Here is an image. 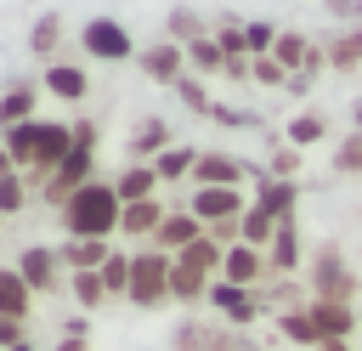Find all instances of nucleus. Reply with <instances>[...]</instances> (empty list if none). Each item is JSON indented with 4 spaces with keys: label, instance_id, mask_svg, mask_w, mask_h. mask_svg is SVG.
Instances as JSON below:
<instances>
[{
    "label": "nucleus",
    "instance_id": "1",
    "mask_svg": "<svg viewBox=\"0 0 362 351\" xmlns=\"http://www.w3.org/2000/svg\"><path fill=\"white\" fill-rule=\"evenodd\" d=\"M62 215H68V232H74V238H107V232L124 221V204H119V192H113L107 181H85V187L62 204Z\"/></svg>",
    "mask_w": 362,
    "mask_h": 351
},
{
    "label": "nucleus",
    "instance_id": "2",
    "mask_svg": "<svg viewBox=\"0 0 362 351\" xmlns=\"http://www.w3.org/2000/svg\"><path fill=\"white\" fill-rule=\"evenodd\" d=\"M356 272L351 260L339 255V243H317L311 255V300H339V306H356Z\"/></svg>",
    "mask_w": 362,
    "mask_h": 351
},
{
    "label": "nucleus",
    "instance_id": "3",
    "mask_svg": "<svg viewBox=\"0 0 362 351\" xmlns=\"http://www.w3.org/2000/svg\"><path fill=\"white\" fill-rule=\"evenodd\" d=\"M170 255H158V249H147V255H130V300L136 306H158V300H170Z\"/></svg>",
    "mask_w": 362,
    "mask_h": 351
},
{
    "label": "nucleus",
    "instance_id": "4",
    "mask_svg": "<svg viewBox=\"0 0 362 351\" xmlns=\"http://www.w3.org/2000/svg\"><path fill=\"white\" fill-rule=\"evenodd\" d=\"M187 209L204 226H226V221H243L249 215V198H243V187H198Z\"/></svg>",
    "mask_w": 362,
    "mask_h": 351
},
{
    "label": "nucleus",
    "instance_id": "5",
    "mask_svg": "<svg viewBox=\"0 0 362 351\" xmlns=\"http://www.w3.org/2000/svg\"><path fill=\"white\" fill-rule=\"evenodd\" d=\"M305 306L317 317L322 345H351V334L362 328V306H339V300H305Z\"/></svg>",
    "mask_w": 362,
    "mask_h": 351
},
{
    "label": "nucleus",
    "instance_id": "6",
    "mask_svg": "<svg viewBox=\"0 0 362 351\" xmlns=\"http://www.w3.org/2000/svg\"><path fill=\"white\" fill-rule=\"evenodd\" d=\"M204 232H209V226H204L192 209H175V215H164V221H158V232H153V249L175 260V255H181V249H192Z\"/></svg>",
    "mask_w": 362,
    "mask_h": 351
},
{
    "label": "nucleus",
    "instance_id": "7",
    "mask_svg": "<svg viewBox=\"0 0 362 351\" xmlns=\"http://www.w3.org/2000/svg\"><path fill=\"white\" fill-rule=\"evenodd\" d=\"M266 266H272V277H294V272L305 266L300 221H277V238H272V249H266Z\"/></svg>",
    "mask_w": 362,
    "mask_h": 351
},
{
    "label": "nucleus",
    "instance_id": "8",
    "mask_svg": "<svg viewBox=\"0 0 362 351\" xmlns=\"http://www.w3.org/2000/svg\"><path fill=\"white\" fill-rule=\"evenodd\" d=\"M294 204H300V181L255 176V209H266L272 221H294Z\"/></svg>",
    "mask_w": 362,
    "mask_h": 351
},
{
    "label": "nucleus",
    "instance_id": "9",
    "mask_svg": "<svg viewBox=\"0 0 362 351\" xmlns=\"http://www.w3.org/2000/svg\"><path fill=\"white\" fill-rule=\"evenodd\" d=\"M85 51H90V57H107V62H124V57H130V34H124L113 17H90V23H85Z\"/></svg>",
    "mask_w": 362,
    "mask_h": 351
},
{
    "label": "nucleus",
    "instance_id": "10",
    "mask_svg": "<svg viewBox=\"0 0 362 351\" xmlns=\"http://www.w3.org/2000/svg\"><path fill=\"white\" fill-rule=\"evenodd\" d=\"M221 277H226V283H238V289H255L260 277H272V266H266V255H260V249L232 243V249H226V260H221Z\"/></svg>",
    "mask_w": 362,
    "mask_h": 351
},
{
    "label": "nucleus",
    "instance_id": "11",
    "mask_svg": "<svg viewBox=\"0 0 362 351\" xmlns=\"http://www.w3.org/2000/svg\"><path fill=\"white\" fill-rule=\"evenodd\" d=\"M204 300H209V306H221L232 323H255V317H260V294H255V289H238V283H226V277H215Z\"/></svg>",
    "mask_w": 362,
    "mask_h": 351
},
{
    "label": "nucleus",
    "instance_id": "12",
    "mask_svg": "<svg viewBox=\"0 0 362 351\" xmlns=\"http://www.w3.org/2000/svg\"><path fill=\"white\" fill-rule=\"evenodd\" d=\"M243 176H255V170H243V159H232V153H198V170H192L198 187H238Z\"/></svg>",
    "mask_w": 362,
    "mask_h": 351
},
{
    "label": "nucleus",
    "instance_id": "13",
    "mask_svg": "<svg viewBox=\"0 0 362 351\" xmlns=\"http://www.w3.org/2000/svg\"><path fill=\"white\" fill-rule=\"evenodd\" d=\"M322 51H328V68H334V74H356V68H362V23H356V28L339 23Z\"/></svg>",
    "mask_w": 362,
    "mask_h": 351
},
{
    "label": "nucleus",
    "instance_id": "14",
    "mask_svg": "<svg viewBox=\"0 0 362 351\" xmlns=\"http://www.w3.org/2000/svg\"><path fill=\"white\" fill-rule=\"evenodd\" d=\"M181 57H187V51H181L175 40H158V45L141 51V68H147L153 79H164V85H181V79H187V74H181Z\"/></svg>",
    "mask_w": 362,
    "mask_h": 351
},
{
    "label": "nucleus",
    "instance_id": "15",
    "mask_svg": "<svg viewBox=\"0 0 362 351\" xmlns=\"http://www.w3.org/2000/svg\"><path fill=\"white\" fill-rule=\"evenodd\" d=\"M153 187H158V170H153V164H130V170L113 181L119 204H147V198H153Z\"/></svg>",
    "mask_w": 362,
    "mask_h": 351
},
{
    "label": "nucleus",
    "instance_id": "16",
    "mask_svg": "<svg viewBox=\"0 0 362 351\" xmlns=\"http://www.w3.org/2000/svg\"><path fill=\"white\" fill-rule=\"evenodd\" d=\"M277 334L283 340H294V345H322V334H317V317H311V306H294V311H277Z\"/></svg>",
    "mask_w": 362,
    "mask_h": 351
},
{
    "label": "nucleus",
    "instance_id": "17",
    "mask_svg": "<svg viewBox=\"0 0 362 351\" xmlns=\"http://www.w3.org/2000/svg\"><path fill=\"white\" fill-rule=\"evenodd\" d=\"M272 238H277V221H272L266 209H255V204H249V215L238 221V243H249V249H260V255H266V249H272Z\"/></svg>",
    "mask_w": 362,
    "mask_h": 351
},
{
    "label": "nucleus",
    "instance_id": "18",
    "mask_svg": "<svg viewBox=\"0 0 362 351\" xmlns=\"http://www.w3.org/2000/svg\"><path fill=\"white\" fill-rule=\"evenodd\" d=\"M23 311H28V283H23V272H0V317L17 323Z\"/></svg>",
    "mask_w": 362,
    "mask_h": 351
},
{
    "label": "nucleus",
    "instance_id": "19",
    "mask_svg": "<svg viewBox=\"0 0 362 351\" xmlns=\"http://www.w3.org/2000/svg\"><path fill=\"white\" fill-rule=\"evenodd\" d=\"M322 136H328V119H322V113H294V119H288V147L305 153V147H317Z\"/></svg>",
    "mask_w": 362,
    "mask_h": 351
},
{
    "label": "nucleus",
    "instance_id": "20",
    "mask_svg": "<svg viewBox=\"0 0 362 351\" xmlns=\"http://www.w3.org/2000/svg\"><path fill=\"white\" fill-rule=\"evenodd\" d=\"M153 170H158V181H181V176L198 170V153H192V147H164V153L153 159Z\"/></svg>",
    "mask_w": 362,
    "mask_h": 351
},
{
    "label": "nucleus",
    "instance_id": "21",
    "mask_svg": "<svg viewBox=\"0 0 362 351\" xmlns=\"http://www.w3.org/2000/svg\"><path fill=\"white\" fill-rule=\"evenodd\" d=\"M158 221H164V209L147 198V204H124V221H119V226H124L130 238H153V232H158Z\"/></svg>",
    "mask_w": 362,
    "mask_h": 351
},
{
    "label": "nucleus",
    "instance_id": "22",
    "mask_svg": "<svg viewBox=\"0 0 362 351\" xmlns=\"http://www.w3.org/2000/svg\"><path fill=\"white\" fill-rule=\"evenodd\" d=\"M51 277H57V255L51 249H28L23 255V283L28 289H51Z\"/></svg>",
    "mask_w": 362,
    "mask_h": 351
},
{
    "label": "nucleus",
    "instance_id": "23",
    "mask_svg": "<svg viewBox=\"0 0 362 351\" xmlns=\"http://www.w3.org/2000/svg\"><path fill=\"white\" fill-rule=\"evenodd\" d=\"M170 294H175V300H204V294H209V277L175 260V266H170Z\"/></svg>",
    "mask_w": 362,
    "mask_h": 351
},
{
    "label": "nucleus",
    "instance_id": "24",
    "mask_svg": "<svg viewBox=\"0 0 362 351\" xmlns=\"http://www.w3.org/2000/svg\"><path fill=\"white\" fill-rule=\"evenodd\" d=\"M40 136H45V125H11V136H6V147H11V159H23V164H34V159H40Z\"/></svg>",
    "mask_w": 362,
    "mask_h": 351
},
{
    "label": "nucleus",
    "instance_id": "25",
    "mask_svg": "<svg viewBox=\"0 0 362 351\" xmlns=\"http://www.w3.org/2000/svg\"><path fill=\"white\" fill-rule=\"evenodd\" d=\"M334 176H362V130H345L334 147Z\"/></svg>",
    "mask_w": 362,
    "mask_h": 351
},
{
    "label": "nucleus",
    "instance_id": "26",
    "mask_svg": "<svg viewBox=\"0 0 362 351\" xmlns=\"http://www.w3.org/2000/svg\"><path fill=\"white\" fill-rule=\"evenodd\" d=\"M187 62H192V68H204V74H226V51H221L215 40H198V45H187Z\"/></svg>",
    "mask_w": 362,
    "mask_h": 351
},
{
    "label": "nucleus",
    "instance_id": "27",
    "mask_svg": "<svg viewBox=\"0 0 362 351\" xmlns=\"http://www.w3.org/2000/svg\"><path fill=\"white\" fill-rule=\"evenodd\" d=\"M45 85H51V91H57V96H68V102H79V96H85V85H90V79H85V74H79V68H51V74H45Z\"/></svg>",
    "mask_w": 362,
    "mask_h": 351
},
{
    "label": "nucleus",
    "instance_id": "28",
    "mask_svg": "<svg viewBox=\"0 0 362 351\" xmlns=\"http://www.w3.org/2000/svg\"><path fill=\"white\" fill-rule=\"evenodd\" d=\"M164 147H170V130H164L158 119H147V125L130 136V153H164Z\"/></svg>",
    "mask_w": 362,
    "mask_h": 351
},
{
    "label": "nucleus",
    "instance_id": "29",
    "mask_svg": "<svg viewBox=\"0 0 362 351\" xmlns=\"http://www.w3.org/2000/svg\"><path fill=\"white\" fill-rule=\"evenodd\" d=\"M102 283H107V294H130V260L124 255H107L102 260Z\"/></svg>",
    "mask_w": 362,
    "mask_h": 351
},
{
    "label": "nucleus",
    "instance_id": "30",
    "mask_svg": "<svg viewBox=\"0 0 362 351\" xmlns=\"http://www.w3.org/2000/svg\"><path fill=\"white\" fill-rule=\"evenodd\" d=\"M249 79H260V85H277V91H288V79H294V74H288V68H283V62H277V57H260V62H255V74H249Z\"/></svg>",
    "mask_w": 362,
    "mask_h": 351
},
{
    "label": "nucleus",
    "instance_id": "31",
    "mask_svg": "<svg viewBox=\"0 0 362 351\" xmlns=\"http://www.w3.org/2000/svg\"><path fill=\"white\" fill-rule=\"evenodd\" d=\"M74 260H79V272H90V266H102L107 260V249H102V238H74V249H68Z\"/></svg>",
    "mask_w": 362,
    "mask_h": 351
},
{
    "label": "nucleus",
    "instance_id": "32",
    "mask_svg": "<svg viewBox=\"0 0 362 351\" xmlns=\"http://www.w3.org/2000/svg\"><path fill=\"white\" fill-rule=\"evenodd\" d=\"M266 176H277V181H294V176H300V147H277Z\"/></svg>",
    "mask_w": 362,
    "mask_h": 351
},
{
    "label": "nucleus",
    "instance_id": "33",
    "mask_svg": "<svg viewBox=\"0 0 362 351\" xmlns=\"http://www.w3.org/2000/svg\"><path fill=\"white\" fill-rule=\"evenodd\" d=\"M74 294H79L85 306H96V300L107 294V283H102V272H79V277H74Z\"/></svg>",
    "mask_w": 362,
    "mask_h": 351
},
{
    "label": "nucleus",
    "instance_id": "34",
    "mask_svg": "<svg viewBox=\"0 0 362 351\" xmlns=\"http://www.w3.org/2000/svg\"><path fill=\"white\" fill-rule=\"evenodd\" d=\"M175 91H181V102H187V108H192V113H209V96H204V91H198V79H181V85H175Z\"/></svg>",
    "mask_w": 362,
    "mask_h": 351
},
{
    "label": "nucleus",
    "instance_id": "35",
    "mask_svg": "<svg viewBox=\"0 0 362 351\" xmlns=\"http://www.w3.org/2000/svg\"><path fill=\"white\" fill-rule=\"evenodd\" d=\"M28 102H34L28 91H11V96L0 102V119H23V113H28Z\"/></svg>",
    "mask_w": 362,
    "mask_h": 351
},
{
    "label": "nucleus",
    "instance_id": "36",
    "mask_svg": "<svg viewBox=\"0 0 362 351\" xmlns=\"http://www.w3.org/2000/svg\"><path fill=\"white\" fill-rule=\"evenodd\" d=\"M328 11H334V17H345V28H356V23H362V0H328Z\"/></svg>",
    "mask_w": 362,
    "mask_h": 351
},
{
    "label": "nucleus",
    "instance_id": "37",
    "mask_svg": "<svg viewBox=\"0 0 362 351\" xmlns=\"http://www.w3.org/2000/svg\"><path fill=\"white\" fill-rule=\"evenodd\" d=\"M57 45V17H45L40 28H34V51H51Z\"/></svg>",
    "mask_w": 362,
    "mask_h": 351
},
{
    "label": "nucleus",
    "instance_id": "38",
    "mask_svg": "<svg viewBox=\"0 0 362 351\" xmlns=\"http://www.w3.org/2000/svg\"><path fill=\"white\" fill-rule=\"evenodd\" d=\"M17 204H23V187L11 176H0V209H17Z\"/></svg>",
    "mask_w": 362,
    "mask_h": 351
},
{
    "label": "nucleus",
    "instance_id": "39",
    "mask_svg": "<svg viewBox=\"0 0 362 351\" xmlns=\"http://www.w3.org/2000/svg\"><path fill=\"white\" fill-rule=\"evenodd\" d=\"M351 119H356V130H362V102H356V113H351Z\"/></svg>",
    "mask_w": 362,
    "mask_h": 351
},
{
    "label": "nucleus",
    "instance_id": "40",
    "mask_svg": "<svg viewBox=\"0 0 362 351\" xmlns=\"http://www.w3.org/2000/svg\"><path fill=\"white\" fill-rule=\"evenodd\" d=\"M317 351H351V345H317Z\"/></svg>",
    "mask_w": 362,
    "mask_h": 351
},
{
    "label": "nucleus",
    "instance_id": "41",
    "mask_svg": "<svg viewBox=\"0 0 362 351\" xmlns=\"http://www.w3.org/2000/svg\"><path fill=\"white\" fill-rule=\"evenodd\" d=\"M11 351H28V345H11Z\"/></svg>",
    "mask_w": 362,
    "mask_h": 351
},
{
    "label": "nucleus",
    "instance_id": "42",
    "mask_svg": "<svg viewBox=\"0 0 362 351\" xmlns=\"http://www.w3.org/2000/svg\"><path fill=\"white\" fill-rule=\"evenodd\" d=\"M243 351H249V345H243Z\"/></svg>",
    "mask_w": 362,
    "mask_h": 351
}]
</instances>
